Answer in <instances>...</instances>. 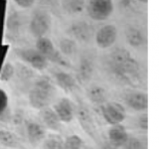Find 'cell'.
I'll return each mask as SVG.
<instances>
[{
  "instance_id": "26",
  "label": "cell",
  "mask_w": 159,
  "mask_h": 149,
  "mask_svg": "<svg viewBox=\"0 0 159 149\" xmlns=\"http://www.w3.org/2000/svg\"><path fill=\"white\" fill-rule=\"evenodd\" d=\"M15 74V68L9 62H5L3 67L0 71V82H9Z\"/></svg>"
},
{
  "instance_id": "32",
  "label": "cell",
  "mask_w": 159,
  "mask_h": 149,
  "mask_svg": "<svg viewBox=\"0 0 159 149\" xmlns=\"http://www.w3.org/2000/svg\"><path fill=\"white\" fill-rule=\"evenodd\" d=\"M15 4H17L21 8H30L35 4L34 0H16Z\"/></svg>"
},
{
  "instance_id": "25",
  "label": "cell",
  "mask_w": 159,
  "mask_h": 149,
  "mask_svg": "<svg viewBox=\"0 0 159 149\" xmlns=\"http://www.w3.org/2000/svg\"><path fill=\"white\" fill-rule=\"evenodd\" d=\"M84 145L83 139L77 134H73L67 137L64 141L65 149H82Z\"/></svg>"
},
{
  "instance_id": "13",
  "label": "cell",
  "mask_w": 159,
  "mask_h": 149,
  "mask_svg": "<svg viewBox=\"0 0 159 149\" xmlns=\"http://www.w3.org/2000/svg\"><path fill=\"white\" fill-rule=\"evenodd\" d=\"M26 133L30 144L33 146L39 145L46 138V128L43 124L34 120L26 122Z\"/></svg>"
},
{
  "instance_id": "18",
  "label": "cell",
  "mask_w": 159,
  "mask_h": 149,
  "mask_svg": "<svg viewBox=\"0 0 159 149\" xmlns=\"http://www.w3.org/2000/svg\"><path fill=\"white\" fill-rule=\"evenodd\" d=\"M125 39L129 46L133 48H140L145 44V35L140 29L136 27H129L125 31Z\"/></svg>"
},
{
  "instance_id": "29",
  "label": "cell",
  "mask_w": 159,
  "mask_h": 149,
  "mask_svg": "<svg viewBox=\"0 0 159 149\" xmlns=\"http://www.w3.org/2000/svg\"><path fill=\"white\" fill-rule=\"evenodd\" d=\"M7 106H8L7 93H5L2 88H0V116H1L3 112L6 111Z\"/></svg>"
},
{
  "instance_id": "33",
  "label": "cell",
  "mask_w": 159,
  "mask_h": 149,
  "mask_svg": "<svg viewBox=\"0 0 159 149\" xmlns=\"http://www.w3.org/2000/svg\"><path fill=\"white\" fill-rule=\"evenodd\" d=\"M102 149H118V148L112 146L111 144H109V143H106V144H104V145L102 146Z\"/></svg>"
},
{
  "instance_id": "22",
  "label": "cell",
  "mask_w": 159,
  "mask_h": 149,
  "mask_svg": "<svg viewBox=\"0 0 159 149\" xmlns=\"http://www.w3.org/2000/svg\"><path fill=\"white\" fill-rule=\"evenodd\" d=\"M86 1L84 0H65L62 1V7L68 14L81 13L86 7Z\"/></svg>"
},
{
  "instance_id": "23",
  "label": "cell",
  "mask_w": 159,
  "mask_h": 149,
  "mask_svg": "<svg viewBox=\"0 0 159 149\" xmlns=\"http://www.w3.org/2000/svg\"><path fill=\"white\" fill-rule=\"evenodd\" d=\"M0 144H2L5 147L16 148L19 145L18 138L11 131L0 129Z\"/></svg>"
},
{
  "instance_id": "30",
  "label": "cell",
  "mask_w": 159,
  "mask_h": 149,
  "mask_svg": "<svg viewBox=\"0 0 159 149\" xmlns=\"http://www.w3.org/2000/svg\"><path fill=\"white\" fill-rule=\"evenodd\" d=\"M137 125L142 130H147L148 129V115L147 113H142L137 118Z\"/></svg>"
},
{
  "instance_id": "24",
  "label": "cell",
  "mask_w": 159,
  "mask_h": 149,
  "mask_svg": "<svg viewBox=\"0 0 159 149\" xmlns=\"http://www.w3.org/2000/svg\"><path fill=\"white\" fill-rule=\"evenodd\" d=\"M43 149H65L64 140L58 134H49L44 139Z\"/></svg>"
},
{
  "instance_id": "1",
  "label": "cell",
  "mask_w": 159,
  "mask_h": 149,
  "mask_svg": "<svg viewBox=\"0 0 159 149\" xmlns=\"http://www.w3.org/2000/svg\"><path fill=\"white\" fill-rule=\"evenodd\" d=\"M104 67L107 74L117 83L131 88H138L143 83L140 65L124 48L113 50L107 57Z\"/></svg>"
},
{
  "instance_id": "2",
  "label": "cell",
  "mask_w": 159,
  "mask_h": 149,
  "mask_svg": "<svg viewBox=\"0 0 159 149\" xmlns=\"http://www.w3.org/2000/svg\"><path fill=\"white\" fill-rule=\"evenodd\" d=\"M56 93L57 89L52 79L47 76H41L35 79L31 88H29V103L36 109L49 107L56 97Z\"/></svg>"
},
{
  "instance_id": "8",
  "label": "cell",
  "mask_w": 159,
  "mask_h": 149,
  "mask_svg": "<svg viewBox=\"0 0 159 149\" xmlns=\"http://www.w3.org/2000/svg\"><path fill=\"white\" fill-rule=\"evenodd\" d=\"M68 33L74 41L83 44L89 43L93 35V27L84 20L72 23L68 28Z\"/></svg>"
},
{
  "instance_id": "5",
  "label": "cell",
  "mask_w": 159,
  "mask_h": 149,
  "mask_svg": "<svg viewBox=\"0 0 159 149\" xmlns=\"http://www.w3.org/2000/svg\"><path fill=\"white\" fill-rule=\"evenodd\" d=\"M15 54L22 62L28 64L30 67L38 70V71H43L48 66V61L46 58L36 49L17 48L15 49Z\"/></svg>"
},
{
  "instance_id": "21",
  "label": "cell",
  "mask_w": 159,
  "mask_h": 149,
  "mask_svg": "<svg viewBox=\"0 0 159 149\" xmlns=\"http://www.w3.org/2000/svg\"><path fill=\"white\" fill-rule=\"evenodd\" d=\"M59 48H60V53H61L65 58L73 57L78 52L77 42L74 41L71 38H63L60 40Z\"/></svg>"
},
{
  "instance_id": "4",
  "label": "cell",
  "mask_w": 159,
  "mask_h": 149,
  "mask_svg": "<svg viewBox=\"0 0 159 149\" xmlns=\"http://www.w3.org/2000/svg\"><path fill=\"white\" fill-rule=\"evenodd\" d=\"M52 25L51 15L46 10H37L32 15L29 22V31L37 39L45 37Z\"/></svg>"
},
{
  "instance_id": "7",
  "label": "cell",
  "mask_w": 159,
  "mask_h": 149,
  "mask_svg": "<svg viewBox=\"0 0 159 149\" xmlns=\"http://www.w3.org/2000/svg\"><path fill=\"white\" fill-rule=\"evenodd\" d=\"M102 114L108 124H121L126 117V109L121 103L116 102H106L102 106Z\"/></svg>"
},
{
  "instance_id": "16",
  "label": "cell",
  "mask_w": 159,
  "mask_h": 149,
  "mask_svg": "<svg viewBox=\"0 0 159 149\" xmlns=\"http://www.w3.org/2000/svg\"><path fill=\"white\" fill-rule=\"evenodd\" d=\"M55 82L58 86L61 88L64 92L68 93H74L78 89V82L71 74L65 71H57L54 73Z\"/></svg>"
},
{
  "instance_id": "19",
  "label": "cell",
  "mask_w": 159,
  "mask_h": 149,
  "mask_svg": "<svg viewBox=\"0 0 159 149\" xmlns=\"http://www.w3.org/2000/svg\"><path fill=\"white\" fill-rule=\"evenodd\" d=\"M88 97L93 103L102 106L107 102V93L106 88L101 87L99 84H94L89 88Z\"/></svg>"
},
{
  "instance_id": "10",
  "label": "cell",
  "mask_w": 159,
  "mask_h": 149,
  "mask_svg": "<svg viewBox=\"0 0 159 149\" xmlns=\"http://www.w3.org/2000/svg\"><path fill=\"white\" fill-rule=\"evenodd\" d=\"M123 101L129 108L136 111H144L148 107L147 94L137 89L126 92L123 96Z\"/></svg>"
},
{
  "instance_id": "6",
  "label": "cell",
  "mask_w": 159,
  "mask_h": 149,
  "mask_svg": "<svg viewBox=\"0 0 159 149\" xmlns=\"http://www.w3.org/2000/svg\"><path fill=\"white\" fill-rule=\"evenodd\" d=\"M86 7L89 18L94 21H104L113 12V3L109 0H91Z\"/></svg>"
},
{
  "instance_id": "31",
  "label": "cell",
  "mask_w": 159,
  "mask_h": 149,
  "mask_svg": "<svg viewBox=\"0 0 159 149\" xmlns=\"http://www.w3.org/2000/svg\"><path fill=\"white\" fill-rule=\"evenodd\" d=\"M8 50H9L8 45H4V44L0 45V71H1L3 65L5 64V59H6Z\"/></svg>"
},
{
  "instance_id": "20",
  "label": "cell",
  "mask_w": 159,
  "mask_h": 149,
  "mask_svg": "<svg viewBox=\"0 0 159 149\" xmlns=\"http://www.w3.org/2000/svg\"><path fill=\"white\" fill-rule=\"evenodd\" d=\"M23 26V18L17 11H11L6 18V28L9 34L16 36Z\"/></svg>"
},
{
  "instance_id": "27",
  "label": "cell",
  "mask_w": 159,
  "mask_h": 149,
  "mask_svg": "<svg viewBox=\"0 0 159 149\" xmlns=\"http://www.w3.org/2000/svg\"><path fill=\"white\" fill-rule=\"evenodd\" d=\"M7 2L0 1V45L2 44V39L4 35V30L6 27V11H7Z\"/></svg>"
},
{
  "instance_id": "28",
  "label": "cell",
  "mask_w": 159,
  "mask_h": 149,
  "mask_svg": "<svg viewBox=\"0 0 159 149\" xmlns=\"http://www.w3.org/2000/svg\"><path fill=\"white\" fill-rule=\"evenodd\" d=\"M124 149H144L143 143L137 137H128L127 141L122 146Z\"/></svg>"
},
{
  "instance_id": "14",
  "label": "cell",
  "mask_w": 159,
  "mask_h": 149,
  "mask_svg": "<svg viewBox=\"0 0 159 149\" xmlns=\"http://www.w3.org/2000/svg\"><path fill=\"white\" fill-rule=\"evenodd\" d=\"M94 72L93 60L89 56H83L80 60L77 68V77L80 82L89 83Z\"/></svg>"
},
{
  "instance_id": "11",
  "label": "cell",
  "mask_w": 159,
  "mask_h": 149,
  "mask_svg": "<svg viewBox=\"0 0 159 149\" xmlns=\"http://www.w3.org/2000/svg\"><path fill=\"white\" fill-rule=\"evenodd\" d=\"M117 38V29L112 24L104 25L96 34V43L98 48L107 49L111 47L116 41Z\"/></svg>"
},
{
  "instance_id": "3",
  "label": "cell",
  "mask_w": 159,
  "mask_h": 149,
  "mask_svg": "<svg viewBox=\"0 0 159 149\" xmlns=\"http://www.w3.org/2000/svg\"><path fill=\"white\" fill-rule=\"evenodd\" d=\"M36 50L41 53L46 58L47 61H50L64 68H70V64L59 50L55 47L53 42L47 37H42L37 39Z\"/></svg>"
},
{
  "instance_id": "9",
  "label": "cell",
  "mask_w": 159,
  "mask_h": 149,
  "mask_svg": "<svg viewBox=\"0 0 159 149\" xmlns=\"http://www.w3.org/2000/svg\"><path fill=\"white\" fill-rule=\"evenodd\" d=\"M76 113L82 128L86 131L87 134H89V137L93 138L94 141H97L98 139V131L97 128V124L94 122L93 117L89 111L84 106L81 104L77 107Z\"/></svg>"
},
{
  "instance_id": "12",
  "label": "cell",
  "mask_w": 159,
  "mask_h": 149,
  "mask_svg": "<svg viewBox=\"0 0 159 149\" xmlns=\"http://www.w3.org/2000/svg\"><path fill=\"white\" fill-rule=\"evenodd\" d=\"M54 111L56 112L61 122L69 123L73 120L75 108L73 106L72 102L67 97H62L57 101V102L53 106Z\"/></svg>"
},
{
  "instance_id": "15",
  "label": "cell",
  "mask_w": 159,
  "mask_h": 149,
  "mask_svg": "<svg viewBox=\"0 0 159 149\" xmlns=\"http://www.w3.org/2000/svg\"><path fill=\"white\" fill-rule=\"evenodd\" d=\"M108 141L109 144L116 148L122 147L128 139V133L126 128L121 124H116V125H111V127L108 129L107 132Z\"/></svg>"
},
{
  "instance_id": "17",
  "label": "cell",
  "mask_w": 159,
  "mask_h": 149,
  "mask_svg": "<svg viewBox=\"0 0 159 149\" xmlns=\"http://www.w3.org/2000/svg\"><path fill=\"white\" fill-rule=\"evenodd\" d=\"M40 116H41L42 122L45 128H48L53 131H59L61 129V120L59 119L56 112L51 107H45L40 111Z\"/></svg>"
}]
</instances>
